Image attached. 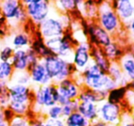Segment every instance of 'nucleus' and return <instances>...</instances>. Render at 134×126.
Returning <instances> with one entry per match:
<instances>
[{
    "label": "nucleus",
    "mask_w": 134,
    "mask_h": 126,
    "mask_svg": "<svg viewBox=\"0 0 134 126\" xmlns=\"http://www.w3.org/2000/svg\"><path fill=\"white\" fill-rule=\"evenodd\" d=\"M131 54H132V56H133V58H134V51H131Z\"/></svg>",
    "instance_id": "obj_45"
},
{
    "label": "nucleus",
    "mask_w": 134,
    "mask_h": 126,
    "mask_svg": "<svg viewBox=\"0 0 134 126\" xmlns=\"http://www.w3.org/2000/svg\"><path fill=\"white\" fill-rule=\"evenodd\" d=\"M91 126H112V125H109V124L105 123V122H101L100 120H96V122H92Z\"/></svg>",
    "instance_id": "obj_40"
},
{
    "label": "nucleus",
    "mask_w": 134,
    "mask_h": 126,
    "mask_svg": "<svg viewBox=\"0 0 134 126\" xmlns=\"http://www.w3.org/2000/svg\"><path fill=\"white\" fill-rule=\"evenodd\" d=\"M90 56H91L92 63L97 65L103 72L108 74V68L110 65V61L106 57L104 52H103V49L100 47L90 45Z\"/></svg>",
    "instance_id": "obj_16"
},
{
    "label": "nucleus",
    "mask_w": 134,
    "mask_h": 126,
    "mask_svg": "<svg viewBox=\"0 0 134 126\" xmlns=\"http://www.w3.org/2000/svg\"><path fill=\"white\" fill-rule=\"evenodd\" d=\"M28 72L30 74L31 83H33L37 87H42V86L50 85L52 83V78L48 75L46 68L41 63V61L29 69Z\"/></svg>",
    "instance_id": "obj_13"
},
{
    "label": "nucleus",
    "mask_w": 134,
    "mask_h": 126,
    "mask_svg": "<svg viewBox=\"0 0 134 126\" xmlns=\"http://www.w3.org/2000/svg\"><path fill=\"white\" fill-rule=\"evenodd\" d=\"M107 98H108V92L93 90L87 87H82L77 99L80 102H91L98 105L106 101Z\"/></svg>",
    "instance_id": "obj_15"
},
{
    "label": "nucleus",
    "mask_w": 134,
    "mask_h": 126,
    "mask_svg": "<svg viewBox=\"0 0 134 126\" xmlns=\"http://www.w3.org/2000/svg\"><path fill=\"white\" fill-rule=\"evenodd\" d=\"M79 100L75 99L70 101V103L66 104L64 106H62V119H66L67 117H69L75 111H77V107H78Z\"/></svg>",
    "instance_id": "obj_31"
},
{
    "label": "nucleus",
    "mask_w": 134,
    "mask_h": 126,
    "mask_svg": "<svg viewBox=\"0 0 134 126\" xmlns=\"http://www.w3.org/2000/svg\"><path fill=\"white\" fill-rule=\"evenodd\" d=\"M133 18H134V1H133Z\"/></svg>",
    "instance_id": "obj_46"
},
{
    "label": "nucleus",
    "mask_w": 134,
    "mask_h": 126,
    "mask_svg": "<svg viewBox=\"0 0 134 126\" xmlns=\"http://www.w3.org/2000/svg\"><path fill=\"white\" fill-rule=\"evenodd\" d=\"M83 32L86 33L87 41L90 45L105 48L114 41L113 37L104 29H102L96 21L92 20L83 28Z\"/></svg>",
    "instance_id": "obj_7"
},
{
    "label": "nucleus",
    "mask_w": 134,
    "mask_h": 126,
    "mask_svg": "<svg viewBox=\"0 0 134 126\" xmlns=\"http://www.w3.org/2000/svg\"><path fill=\"white\" fill-rule=\"evenodd\" d=\"M45 45L54 54L68 62H72L74 49L78 44L73 34L67 30L63 36L46 40Z\"/></svg>",
    "instance_id": "obj_5"
},
{
    "label": "nucleus",
    "mask_w": 134,
    "mask_h": 126,
    "mask_svg": "<svg viewBox=\"0 0 134 126\" xmlns=\"http://www.w3.org/2000/svg\"><path fill=\"white\" fill-rule=\"evenodd\" d=\"M127 90H128L127 87H118L112 89L108 93L107 101L115 104H121L125 100Z\"/></svg>",
    "instance_id": "obj_25"
},
{
    "label": "nucleus",
    "mask_w": 134,
    "mask_h": 126,
    "mask_svg": "<svg viewBox=\"0 0 134 126\" xmlns=\"http://www.w3.org/2000/svg\"><path fill=\"white\" fill-rule=\"evenodd\" d=\"M111 7L115 10L123 27L127 26L133 19V1L130 0H115L110 1Z\"/></svg>",
    "instance_id": "obj_12"
},
{
    "label": "nucleus",
    "mask_w": 134,
    "mask_h": 126,
    "mask_svg": "<svg viewBox=\"0 0 134 126\" xmlns=\"http://www.w3.org/2000/svg\"><path fill=\"white\" fill-rule=\"evenodd\" d=\"M45 120L46 118H42V117H38L33 120H30V126H45Z\"/></svg>",
    "instance_id": "obj_39"
},
{
    "label": "nucleus",
    "mask_w": 134,
    "mask_h": 126,
    "mask_svg": "<svg viewBox=\"0 0 134 126\" xmlns=\"http://www.w3.org/2000/svg\"><path fill=\"white\" fill-rule=\"evenodd\" d=\"M64 122L65 126H91V122L77 111H75L69 117L64 119Z\"/></svg>",
    "instance_id": "obj_27"
},
{
    "label": "nucleus",
    "mask_w": 134,
    "mask_h": 126,
    "mask_svg": "<svg viewBox=\"0 0 134 126\" xmlns=\"http://www.w3.org/2000/svg\"><path fill=\"white\" fill-rule=\"evenodd\" d=\"M125 102H126L127 106L129 107V109L131 111L134 109V92L130 89L127 90L126 97H125Z\"/></svg>",
    "instance_id": "obj_36"
},
{
    "label": "nucleus",
    "mask_w": 134,
    "mask_h": 126,
    "mask_svg": "<svg viewBox=\"0 0 134 126\" xmlns=\"http://www.w3.org/2000/svg\"><path fill=\"white\" fill-rule=\"evenodd\" d=\"M108 75L118 84L119 87H127L130 82L127 79L126 76L123 75L119 62H110Z\"/></svg>",
    "instance_id": "obj_21"
},
{
    "label": "nucleus",
    "mask_w": 134,
    "mask_h": 126,
    "mask_svg": "<svg viewBox=\"0 0 134 126\" xmlns=\"http://www.w3.org/2000/svg\"><path fill=\"white\" fill-rule=\"evenodd\" d=\"M124 29H126L129 38L132 40V41H134V18L130 21V23L127 26L124 27Z\"/></svg>",
    "instance_id": "obj_37"
},
{
    "label": "nucleus",
    "mask_w": 134,
    "mask_h": 126,
    "mask_svg": "<svg viewBox=\"0 0 134 126\" xmlns=\"http://www.w3.org/2000/svg\"><path fill=\"white\" fill-rule=\"evenodd\" d=\"M6 122L5 120V116H4V108H2L0 106V124Z\"/></svg>",
    "instance_id": "obj_41"
},
{
    "label": "nucleus",
    "mask_w": 134,
    "mask_h": 126,
    "mask_svg": "<svg viewBox=\"0 0 134 126\" xmlns=\"http://www.w3.org/2000/svg\"><path fill=\"white\" fill-rule=\"evenodd\" d=\"M45 126H65V122L63 119H58V120H45Z\"/></svg>",
    "instance_id": "obj_38"
},
{
    "label": "nucleus",
    "mask_w": 134,
    "mask_h": 126,
    "mask_svg": "<svg viewBox=\"0 0 134 126\" xmlns=\"http://www.w3.org/2000/svg\"><path fill=\"white\" fill-rule=\"evenodd\" d=\"M8 126H30V122L27 116H14Z\"/></svg>",
    "instance_id": "obj_33"
},
{
    "label": "nucleus",
    "mask_w": 134,
    "mask_h": 126,
    "mask_svg": "<svg viewBox=\"0 0 134 126\" xmlns=\"http://www.w3.org/2000/svg\"><path fill=\"white\" fill-rule=\"evenodd\" d=\"M57 11V10H56ZM70 19L66 14L58 12V15H51L37 26L38 32L44 41L60 37L65 33L69 28Z\"/></svg>",
    "instance_id": "obj_3"
},
{
    "label": "nucleus",
    "mask_w": 134,
    "mask_h": 126,
    "mask_svg": "<svg viewBox=\"0 0 134 126\" xmlns=\"http://www.w3.org/2000/svg\"><path fill=\"white\" fill-rule=\"evenodd\" d=\"M103 52L110 62H119L126 51H124L123 47H121L119 43L113 41L109 45L103 48Z\"/></svg>",
    "instance_id": "obj_23"
},
{
    "label": "nucleus",
    "mask_w": 134,
    "mask_h": 126,
    "mask_svg": "<svg viewBox=\"0 0 134 126\" xmlns=\"http://www.w3.org/2000/svg\"><path fill=\"white\" fill-rule=\"evenodd\" d=\"M14 73L15 71L10 62L0 61V81L9 82Z\"/></svg>",
    "instance_id": "obj_28"
},
{
    "label": "nucleus",
    "mask_w": 134,
    "mask_h": 126,
    "mask_svg": "<svg viewBox=\"0 0 134 126\" xmlns=\"http://www.w3.org/2000/svg\"><path fill=\"white\" fill-rule=\"evenodd\" d=\"M41 94V99H42V105L44 112L47 109L56 105L58 102V91L57 86L52 83L50 85L40 87ZM44 115V113H43Z\"/></svg>",
    "instance_id": "obj_14"
},
{
    "label": "nucleus",
    "mask_w": 134,
    "mask_h": 126,
    "mask_svg": "<svg viewBox=\"0 0 134 126\" xmlns=\"http://www.w3.org/2000/svg\"><path fill=\"white\" fill-rule=\"evenodd\" d=\"M77 112L80 113L91 123L98 120V105L97 104L91 103V102L79 101Z\"/></svg>",
    "instance_id": "obj_20"
},
{
    "label": "nucleus",
    "mask_w": 134,
    "mask_h": 126,
    "mask_svg": "<svg viewBox=\"0 0 134 126\" xmlns=\"http://www.w3.org/2000/svg\"><path fill=\"white\" fill-rule=\"evenodd\" d=\"M14 51H15V49H13L12 47L5 46L2 50L0 51V61L10 62L12 56H13Z\"/></svg>",
    "instance_id": "obj_34"
},
{
    "label": "nucleus",
    "mask_w": 134,
    "mask_h": 126,
    "mask_svg": "<svg viewBox=\"0 0 134 126\" xmlns=\"http://www.w3.org/2000/svg\"><path fill=\"white\" fill-rule=\"evenodd\" d=\"M10 101L8 92V82L0 81V106L4 109L8 107Z\"/></svg>",
    "instance_id": "obj_29"
},
{
    "label": "nucleus",
    "mask_w": 134,
    "mask_h": 126,
    "mask_svg": "<svg viewBox=\"0 0 134 126\" xmlns=\"http://www.w3.org/2000/svg\"><path fill=\"white\" fill-rule=\"evenodd\" d=\"M25 8L28 18L34 25L38 26L50 16L52 11V1L46 0H25L20 1Z\"/></svg>",
    "instance_id": "obj_6"
},
{
    "label": "nucleus",
    "mask_w": 134,
    "mask_h": 126,
    "mask_svg": "<svg viewBox=\"0 0 134 126\" xmlns=\"http://www.w3.org/2000/svg\"><path fill=\"white\" fill-rule=\"evenodd\" d=\"M0 126H8V122H3V123L0 124Z\"/></svg>",
    "instance_id": "obj_44"
},
{
    "label": "nucleus",
    "mask_w": 134,
    "mask_h": 126,
    "mask_svg": "<svg viewBox=\"0 0 134 126\" xmlns=\"http://www.w3.org/2000/svg\"><path fill=\"white\" fill-rule=\"evenodd\" d=\"M96 20L101 28L113 37V39L114 36H117L118 33H121L122 29H124L115 10L112 8L110 1H100L98 15Z\"/></svg>",
    "instance_id": "obj_4"
},
{
    "label": "nucleus",
    "mask_w": 134,
    "mask_h": 126,
    "mask_svg": "<svg viewBox=\"0 0 134 126\" xmlns=\"http://www.w3.org/2000/svg\"><path fill=\"white\" fill-rule=\"evenodd\" d=\"M8 92H9L10 101L32 105L34 96L33 89L29 86H22L18 84L8 85Z\"/></svg>",
    "instance_id": "obj_11"
},
{
    "label": "nucleus",
    "mask_w": 134,
    "mask_h": 126,
    "mask_svg": "<svg viewBox=\"0 0 134 126\" xmlns=\"http://www.w3.org/2000/svg\"><path fill=\"white\" fill-rule=\"evenodd\" d=\"M80 87H87L97 91L109 92L110 90L118 87V84L103 72L97 65L91 63L78 74V77L74 79Z\"/></svg>",
    "instance_id": "obj_1"
},
{
    "label": "nucleus",
    "mask_w": 134,
    "mask_h": 126,
    "mask_svg": "<svg viewBox=\"0 0 134 126\" xmlns=\"http://www.w3.org/2000/svg\"><path fill=\"white\" fill-rule=\"evenodd\" d=\"M119 66L121 68L123 75L127 77L129 81L134 79V58L132 56L131 51L125 52L123 56L119 60Z\"/></svg>",
    "instance_id": "obj_19"
},
{
    "label": "nucleus",
    "mask_w": 134,
    "mask_h": 126,
    "mask_svg": "<svg viewBox=\"0 0 134 126\" xmlns=\"http://www.w3.org/2000/svg\"><path fill=\"white\" fill-rule=\"evenodd\" d=\"M127 88L130 89V90H131V91H133V92H134V79L129 82L128 86H127Z\"/></svg>",
    "instance_id": "obj_42"
},
{
    "label": "nucleus",
    "mask_w": 134,
    "mask_h": 126,
    "mask_svg": "<svg viewBox=\"0 0 134 126\" xmlns=\"http://www.w3.org/2000/svg\"><path fill=\"white\" fill-rule=\"evenodd\" d=\"M58 102L57 104L64 106L70 103V101L78 98L81 87L72 77L63 80L57 85Z\"/></svg>",
    "instance_id": "obj_9"
},
{
    "label": "nucleus",
    "mask_w": 134,
    "mask_h": 126,
    "mask_svg": "<svg viewBox=\"0 0 134 126\" xmlns=\"http://www.w3.org/2000/svg\"><path fill=\"white\" fill-rule=\"evenodd\" d=\"M15 72H26L29 69L27 51L25 49H19L14 51L13 56L10 60Z\"/></svg>",
    "instance_id": "obj_18"
},
{
    "label": "nucleus",
    "mask_w": 134,
    "mask_h": 126,
    "mask_svg": "<svg viewBox=\"0 0 134 126\" xmlns=\"http://www.w3.org/2000/svg\"><path fill=\"white\" fill-rule=\"evenodd\" d=\"M11 79L15 80L14 84L22 86H29L31 82L28 71H26V72H15Z\"/></svg>",
    "instance_id": "obj_30"
},
{
    "label": "nucleus",
    "mask_w": 134,
    "mask_h": 126,
    "mask_svg": "<svg viewBox=\"0 0 134 126\" xmlns=\"http://www.w3.org/2000/svg\"><path fill=\"white\" fill-rule=\"evenodd\" d=\"M26 51H27V58H28L29 69H30V68H31L32 66H34L35 65H37V64L41 61V59H40V57L36 54V52H34L32 49L28 48V49H26Z\"/></svg>",
    "instance_id": "obj_35"
},
{
    "label": "nucleus",
    "mask_w": 134,
    "mask_h": 126,
    "mask_svg": "<svg viewBox=\"0 0 134 126\" xmlns=\"http://www.w3.org/2000/svg\"><path fill=\"white\" fill-rule=\"evenodd\" d=\"M123 113L120 104L104 101L98 104V120L112 126H120L121 116Z\"/></svg>",
    "instance_id": "obj_8"
},
{
    "label": "nucleus",
    "mask_w": 134,
    "mask_h": 126,
    "mask_svg": "<svg viewBox=\"0 0 134 126\" xmlns=\"http://www.w3.org/2000/svg\"><path fill=\"white\" fill-rule=\"evenodd\" d=\"M41 61L52 78V83L55 85L64 79L73 77L75 74L79 73L72 62H68L54 54L47 56Z\"/></svg>",
    "instance_id": "obj_2"
},
{
    "label": "nucleus",
    "mask_w": 134,
    "mask_h": 126,
    "mask_svg": "<svg viewBox=\"0 0 134 126\" xmlns=\"http://www.w3.org/2000/svg\"><path fill=\"white\" fill-rule=\"evenodd\" d=\"M52 4L54 5V8L62 14H67L68 12L72 13L73 11L76 10L75 0H58V1H52Z\"/></svg>",
    "instance_id": "obj_26"
},
{
    "label": "nucleus",
    "mask_w": 134,
    "mask_h": 126,
    "mask_svg": "<svg viewBox=\"0 0 134 126\" xmlns=\"http://www.w3.org/2000/svg\"><path fill=\"white\" fill-rule=\"evenodd\" d=\"M130 117H131V120H132V122H133V123H134V109L130 111Z\"/></svg>",
    "instance_id": "obj_43"
},
{
    "label": "nucleus",
    "mask_w": 134,
    "mask_h": 126,
    "mask_svg": "<svg viewBox=\"0 0 134 126\" xmlns=\"http://www.w3.org/2000/svg\"><path fill=\"white\" fill-rule=\"evenodd\" d=\"M22 4L18 0H6L1 2V12L5 19L8 20H16L18 14L20 10Z\"/></svg>",
    "instance_id": "obj_17"
},
{
    "label": "nucleus",
    "mask_w": 134,
    "mask_h": 126,
    "mask_svg": "<svg viewBox=\"0 0 134 126\" xmlns=\"http://www.w3.org/2000/svg\"><path fill=\"white\" fill-rule=\"evenodd\" d=\"M44 116L49 120H58L62 119V106L59 104L52 106L45 111Z\"/></svg>",
    "instance_id": "obj_32"
},
{
    "label": "nucleus",
    "mask_w": 134,
    "mask_h": 126,
    "mask_svg": "<svg viewBox=\"0 0 134 126\" xmlns=\"http://www.w3.org/2000/svg\"><path fill=\"white\" fill-rule=\"evenodd\" d=\"M30 43H31V40H30V35L24 32L16 33L12 39V45L15 48V50H19V49L26 50L30 48Z\"/></svg>",
    "instance_id": "obj_24"
},
{
    "label": "nucleus",
    "mask_w": 134,
    "mask_h": 126,
    "mask_svg": "<svg viewBox=\"0 0 134 126\" xmlns=\"http://www.w3.org/2000/svg\"><path fill=\"white\" fill-rule=\"evenodd\" d=\"M30 48L32 49V50L36 52V54L39 56L41 60L47 57V56H50V55H52V54H53L49 50L48 47L45 45L44 40L41 38V34L39 33L38 30H37V36H36L33 39V41H31Z\"/></svg>",
    "instance_id": "obj_22"
},
{
    "label": "nucleus",
    "mask_w": 134,
    "mask_h": 126,
    "mask_svg": "<svg viewBox=\"0 0 134 126\" xmlns=\"http://www.w3.org/2000/svg\"><path fill=\"white\" fill-rule=\"evenodd\" d=\"M72 63L75 65L76 70L81 73L90 63H91V56H90V43L88 41L79 43L74 49Z\"/></svg>",
    "instance_id": "obj_10"
}]
</instances>
